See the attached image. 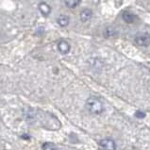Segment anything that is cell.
<instances>
[{"label": "cell", "instance_id": "cell-1", "mask_svg": "<svg viewBox=\"0 0 150 150\" xmlns=\"http://www.w3.org/2000/svg\"><path fill=\"white\" fill-rule=\"evenodd\" d=\"M85 108L92 114H101L104 111L103 103L96 97H90L85 103Z\"/></svg>", "mask_w": 150, "mask_h": 150}, {"label": "cell", "instance_id": "cell-2", "mask_svg": "<svg viewBox=\"0 0 150 150\" xmlns=\"http://www.w3.org/2000/svg\"><path fill=\"white\" fill-rule=\"evenodd\" d=\"M135 42L139 46L147 47L148 45H150V34L147 32L137 34L135 37Z\"/></svg>", "mask_w": 150, "mask_h": 150}, {"label": "cell", "instance_id": "cell-3", "mask_svg": "<svg viewBox=\"0 0 150 150\" xmlns=\"http://www.w3.org/2000/svg\"><path fill=\"white\" fill-rule=\"evenodd\" d=\"M100 147L103 150H116V144L111 139H104L99 142Z\"/></svg>", "mask_w": 150, "mask_h": 150}, {"label": "cell", "instance_id": "cell-4", "mask_svg": "<svg viewBox=\"0 0 150 150\" xmlns=\"http://www.w3.org/2000/svg\"><path fill=\"white\" fill-rule=\"evenodd\" d=\"M58 49H59V51L62 54L65 55V54H68V53L70 52L71 46H70L69 42H68L64 41V40H62L58 44Z\"/></svg>", "mask_w": 150, "mask_h": 150}, {"label": "cell", "instance_id": "cell-5", "mask_svg": "<svg viewBox=\"0 0 150 150\" xmlns=\"http://www.w3.org/2000/svg\"><path fill=\"white\" fill-rule=\"evenodd\" d=\"M38 8L41 11V13L44 16H48L51 12V7L45 2H41L38 6Z\"/></svg>", "mask_w": 150, "mask_h": 150}, {"label": "cell", "instance_id": "cell-6", "mask_svg": "<svg viewBox=\"0 0 150 150\" xmlns=\"http://www.w3.org/2000/svg\"><path fill=\"white\" fill-rule=\"evenodd\" d=\"M57 23L59 24V25H61V27L65 28V27H67L68 25H69L70 18L67 15L62 14V15H59L57 18Z\"/></svg>", "mask_w": 150, "mask_h": 150}, {"label": "cell", "instance_id": "cell-7", "mask_svg": "<svg viewBox=\"0 0 150 150\" xmlns=\"http://www.w3.org/2000/svg\"><path fill=\"white\" fill-rule=\"evenodd\" d=\"M92 14H93V12L91 10H89V8H84V10L81 11V12H80V20L82 21V22H87V21L91 19Z\"/></svg>", "mask_w": 150, "mask_h": 150}, {"label": "cell", "instance_id": "cell-8", "mask_svg": "<svg viewBox=\"0 0 150 150\" xmlns=\"http://www.w3.org/2000/svg\"><path fill=\"white\" fill-rule=\"evenodd\" d=\"M122 17H123V20L125 21L126 23H127V24L133 23L134 20H135V15L133 13H131V12H128V11L124 12Z\"/></svg>", "mask_w": 150, "mask_h": 150}, {"label": "cell", "instance_id": "cell-9", "mask_svg": "<svg viewBox=\"0 0 150 150\" xmlns=\"http://www.w3.org/2000/svg\"><path fill=\"white\" fill-rule=\"evenodd\" d=\"M115 34H116V30L115 28H113L112 27H108L105 28L104 30V36L106 38H110V37H113Z\"/></svg>", "mask_w": 150, "mask_h": 150}, {"label": "cell", "instance_id": "cell-10", "mask_svg": "<svg viewBox=\"0 0 150 150\" xmlns=\"http://www.w3.org/2000/svg\"><path fill=\"white\" fill-rule=\"evenodd\" d=\"M81 2V0H64V3L65 5L70 8H74L76 7H78Z\"/></svg>", "mask_w": 150, "mask_h": 150}, {"label": "cell", "instance_id": "cell-11", "mask_svg": "<svg viewBox=\"0 0 150 150\" xmlns=\"http://www.w3.org/2000/svg\"><path fill=\"white\" fill-rule=\"evenodd\" d=\"M42 150H59L58 146L53 143H45L42 146Z\"/></svg>", "mask_w": 150, "mask_h": 150}, {"label": "cell", "instance_id": "cell-12", "mask_svg": "<svg viewBox=\"0 0 150 150\" xmlns=\"http://www.w3.org/2000/svg\"><path fill=\"white\" fill-rule=\"evenodd\" d=\"M135 116L137 118H144L145 116V113L143 112V111H141V110H138V111H136V112H135Z\"/></svg>", "mask_w": 150, "mask_h": 150}]
</instances>
